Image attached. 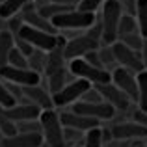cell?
I'll list each match as a JSON object with an SVG mask.
<instances>
[{
  "instance_id": "6da1fadb",
  "label": "cell",
  "mask_w": 147,
  "mask_h": 147,
  "mask_svg": "<svg viewBox=\"0 0 147 147\" xmlns=\"http://www.w3.org/2000/svg\"><path fill=\"white\" fill-rule=\"evenodd\" d=\"M121 15L123 11L117 0H104L102 7H100V15H99L100 26H102L100 45H114L117 41V26H119Z\"/></svg>"
},
{
  "instance_id": "7bdbcfd3",
  "label": "cell",
  "mask_w": 147,
  "mask_h": 147,
  "mask_svg": "<svg viewBox=\"0 0 147 147\" xmlns=\"http://www.w3.org/2000/svg\"><path fill=\"white\" fill-rule=\"evenodd\" d=\"M144 140H147V136H145V138H144Z\"/></svg>"
},
{
  "instance_id": "d4e9b609",
  "label": "cell",
  "mask_w": 147,
  "mask_h": 147,
  "mask_svg": "<svg viewBox=\"0 0 147 147\" xmlns=\"http://www.w3.org/2000/svg\"><path fill=\"white\" fill-rule=\"evenodd\" d=\"M138 22V32L140 36L147 39V0H136V15H134Z\"/></svg>"
},
{
  "instance_id": "74e56055",
  "label": "cell",
  "mask_w": 147,
  "mask_h": 147,
  "mask_svg": "<svg viewBox=\"0 0 147 147\" xmlns=\"http://www.w3.org/2000/svg\"><path fill=\"white\" fill-rule=\"evenodd\" d=\"M132 121L138 123V125H142L147 130V112H140L136 108V110H134V114H132Z\"/></svg>"
},
{
  "instance_id": "277c9868",
  "label": "cell",
  "mask_w": 147,
  "mask_h": 147,
  "mask_svg": "<svg viewBox=\"0 0 147 147\" xmlns=\"http://www.w3.org/2000/svg\"><path fill=\"white\" fill-rule=\"evenodd\" d=\"M67 69H69V73H71L75 78H82V80H86V82H90L91 86H99V84L112 82V76H110L108 71L91 67V65L88 63V61H84L82 58H78V60H71Z\"/></svg>"
},
{
  "instance_id": "f35d334b",
  "label": "cell",
  "mask_w": 147,
  "mask_h": 147,
  "mask_svg": "<svg viewBox=\"0 0 147 147\" xmlns=\"http://www.w3.org/2000/svg\"><path fill=\"white\" fill-rule=\"evenodd\" d=\"M132 145L134 144H130V142H127V140H110L102 147H132Z\"/></svg>"
},
{
  "instance_id": "e0dca14e",
  "label": "cell",
  "mask_w": 147,
  "mask_h": 147,
  "mask_svg": "<svg viewBox=\"0 0 147 147\" xmlns=\"http://www.w3.org/2000/svg\"><path fill=\"white\" fill-rule=\"evenodd\" d=\"M22 97L28 100L30 104L37 106L41 112H43V110H50V108H54V104H52V95H50L49 91H47V88H45L43 84L22 88Z\"/></svg>"
},
{
  "instance_id": "7402d4cb",
  "label": "cell",
  "mask_w": 147,
  "mask_h": 147,
  "mask_svg": "<svg viewBox=\"0 0 147 147\" xmlns=\"http://www.w3.org/2000/svg\"><path fill=\"white\" fill-rule=\"evenodd\" d=\"M13 49H15L13 36H11L7 30L0 32V69L7 65V58H9V54H11Z\"/></svg>"
},
{
  "instance_id": "8d00e7d4",
  "label": "cell",
  "mask_w": 147,
  "mask_h": 147,
  "mask_svg": "<svg viewBox=\"0 0 147 147\" xmlns=\"http://www.w3.org/2000/svg\"><path fill=\"white\" fill-rule=\"evenodd\" d=\"M97 50H99V49H97ZM97 50H91V52H88L86 56L82 58V60H84V61H88L91 67L104 69V67H102V63H100V58H99V52H97ZM104 71H106V69H104Z\"/></svg>"
},
{
  "instance_id": "ab89813d",
  "label": "cell",
  "mask_w": 147,
  "mask_h": 147,
  "mask_svg": "<svg viewBox=\"0 0 147 147\" xmlns=\"http://www.w3.org/2000/svg\"><path fill=\"white\" fill-rule=\"evenodd\" d=\"M140 54H142V60H144V65H145V69H147V39H144V47H142Z\"/></svg>"
},
{
  "instance_id": "8fae6325",
  "label": "cell",
  "mask_w": 147,
  "mask_h": 147,
  "mask_svg": "<svg viewBox=\"0 0 147 147\" xmlns=\"http://www.w3.org/2000/svg\"><path fill=\"white\" fill-rule=\"evenodd\" d=\"M95 90L100 93V97H102V100L106 104H110L112 108H114L115 112L117 110H129L130 108V99L127 97L125 93H123L121 90H119L115 84H112V82H108V84H99V86H93Z\"/></svg>"
},
{
  "instance_id": "d6986e66",
  "label": "cell",
  "mask_w": 147,
  "mask_h": 147,
  "mask_svg": "<svg viewBox=\"0 0 147 147\" xmlns=\"http://www.w3.org/2000/svg\"><path fill=\"white\" fill-rule=\"evenodd\" d=\"M41 144H43L41 132H34V134L17 132L11 138H2L0 147H39Z\"/></svg>"
},
{
  "instance_id": "603a6c76",
  "label": "cell",
  "mask_w": 147,
  "mask_h": 147,
  "mask_svg": "<svg viewBox=\"0 0 147 147\" xmlns=\"http://www.w3.org/2000/svg\"><path fill=\"white\" fill-rule=\"evenodd\" d=\"M136 84H138V110L147 112V69L136 75Z\"/></svg>"
},
{
  "instance_id": "f1b7e54d",
  "label": "cell",
  "mask_w": 147,
  "mask_h": 147,
  "mask_svg": "<svg viewBox=\"0 0 147 147\" xmlns=\"http://www.w3.org/2000/svg\"><path fill=\"white\" fill-rule=\"evenodd\" d=\"M7 65L9 67H15V69H28V58L22 56L17 49L11 50L9 58H7Z\"/></svg>"
},
{
  "instance_id": "836d02e7",
  "label": "cell",
  "mask_w": 147,
  "mask_h": 147,
  "mask_svg": "<svg viewBox=\"0 0 147 147\" xmlns=\"http://www.w3.org/2000/svg\"><path fill=\"white\" fill-rule=\"evenodd\" d=\"M86 36H88V37H91L93 41H99V43H100V39H102V26H100L99 17L95 19V22L86 30Z\"/></svg>"
},
{
  "instance_id": "f546056e",
  "label": "cell",
  "mask_w": 147,
  "mask_h": 147,
  "mask_svg": "<svg viewBox=\"0 0 147 147\" xmlns=\"http://www.w3.org/2000/svg\"><path fill=\"white\" fill-rule=\"evenodd\" d=\"M119 43H123L125 47L136 50V52H140L142 47H144V37L140 36V34H134V36H125V37H119Z\"/></svg>"
},
{
  "instance_id": "d590c367",
  "label": "cell",
  "mask_w": 147,
  "mask_h": 147,
  "mask_svg": "<svg viewBox=\"0 0 147 147\" xmlns=\"http://www.w3.org/2000/svg\"><path fill=\"white\" fill-rule=\"evenodd\" d=\"M80 102H104V100H102V97H100V93H99V91L95 90L93 86H91L90 90H88L86 93L82 95Z\"/></svg>"
},
{
  "instance_id": "4316f807",
  "label": "cell",
  "mask_w": 147,
  "mask_h": 147,
  "mask_svg": "<svg viewBox=\"0 0 147 147\" xmlns=\"http://www.w3.org/2000/svg\"><path fill=\"white\" fill-rule=\"evenodd\" d=\"M97 52H99V58H100V63H102V67L106 69L108 73L114 71V69L117 67L115 58H114V52H112V45H100Z\"/></svg>"
},
{
  "instance_id": "5bb4252c",
  "label": "cell",
  "mask_w": 147,
  "mask_h": 147,
  "mask_svg": "<svg viewBox=\"0 0 147 147\" xmlns=\"http://www.w3.org/2000/svg\"><path fill=\"white\" fill-rule=\"evenodd\" d=\"M60 121L63 129H73V130H78V132L86 134L88 130L95 129V127H100V121L93 117H86V115H78L71 110H65L60 112Z\"/></svg>"
},
{
  "instance_id": "9c48e42d",
  "label": "cell",
  "mask_w": 147,
  "mask_h": 147,
  "mask_svg": "<svg viewBox=\"0 0 147 147\" xmlns=\"http://www.w3.org/2000/svg\"><path fill=\"white\" fill-rule=\"evenodd\" d=\"M0 80L17 84L21 88H26V86H37V84H41L43 76L37 75L32 69H15V67L6 65V67L0 69Z\"/></svg>"
},
{
  "instance_id": "e575fe53",
  "label": "cell",
  "mask_w": 147,
  "mask_h": 147,
  "mask_svg": "<svg viewBox=\"0 0 147 147\" xmlns=\"http://www.w3.org/2000/svg\"><path fill=\"white\" fill-rule=\"evenodd\" d=\"M13 43H15V49H17L19 52L22 54V56H26V58H28L30 54L34 52L32 45H30V43H26L24 39H21V37H19V36H13Z\"/></svg>"
},
{
  "instance_id": "ba28073f",
  "label": "cell",
  "mask_w": 147,
  "mask_h": 147,
  "mask_svg": "<svg viewBox=\"0 0 147 147\" xmlns=\"http://www.w3.org/2000/svg\"><path fill=\"white\" fill-rule=\"evenodd\" d=\"M63 36V34H61ZM100 47L99 41H93L91 37H88L86 34H80V36H75L71 39L65 37V47H63V58L65 61H71V60H78V58H84L88 52L91 50H97Z\"/></svg>"
},
{
  "instance_id": "1f68e13d",
  "label": "cell",
  "mask_w": 147,
  "mask_h": 147,
  "mask_svg": "<svg viewBox=\"0 0 147 147\" xmlns=\"http://www.w3.org/2000/svg\"><path fill=\"white\" fill-rule=\"evenodd\" d=\"M102 4H104V0H80L75 9L86 11V13H95L99 7H102Z\"/></svg>"
},
{
  "instance_id": "7c38bea8",
  "label": "cell",
  "mask_w": 147,
  "mask_h": 147,
  "mask_svg": "<svg viewBox=\"0 0 147 147\" xmlns=\"http://www.w3.org/2000/svg\"><path fill=\"white\" fill-rule=\"evenodd\" d=\"M112 76V84L119 88L127 97L130 99V102H136L138 100V84H136V75L123 67H115L110 73Z\"/></svg>"
},
{
  "instance_id": "3957f363",
  "label": "cell",
  "mask_w": 147,
  "mask_h": 147,
  "mask_svg": "<svg viewBox=\"0 0 147 147\" xmlns=\"http://www.w3.org/2000/svg\"><path fill=\"white\" fill-rule=\"evenodd\" d=\"M97 15L95 13H86V11H78V9H71L65 13L54 17L52 26L58 30V34L61 32H78V30H88L91 24L95 22Z\"/></svg>"
},
{
  "instance_id": "83f0119b",
  "label": "cell",
  "mask_w": 147,
  "mask_h": 147,
  "mask_svg": "<svg viewBox=\"0 0 147 147\" xmlns=\"http://www.w3.org/2000/svg\"><path fill=\"white\" fill-rule=\"evenodd\" d=\"M82 147H102V127H95V129L88 130L84 134Z\"/></svg>"
},
{
  "instance_id": "b9f144b4",
  "label": "cell",
  "mask_w": 147,
  "mask_h": 147,
  "mask_svg": "<svg viewBox=\"0 0 147 147\" xmlns=\"http://www.w3.org/2000/svg\"><path fill=\"white\" fill-rule=\"evenodd\" d=\"M75 147H82V145H75Z\"/></svg>"
},
{
  "instance_id": "4fadbf2b",
  "label": "cell",
  "mask_w": 147,
  "mask_h": 147,
  "mask_svg": "<svg viewBox=\"0 0 147 147\" xmlns=\"http://www.w3.org/2000/svg\"><path fill=\"white\" fill-rule=\"evenodd\" d=\"M19 17H21L22 24H26V26H32V28H36V30H43V32L54 34V36L58 34V30L52 26V22L47 21V19H43L39 13H37L36 2H32V4H28V6L22 7V11L19 13Z\"/></svg>"
},
{
  "instance_id": "484cf974",
  "label": "cell",
  "mask_w": 147,
  "mask_h": 147,
  "mask_svg": "<svg viewBox=\"0 0 147 147\" xmlns=\"http://www.w3.org/2000/svg\"><path fill=\"white\" fill-rule=\"evenodd\" d=\"M45 58H47V52L34 49V52L28 56V69H32V71L37 73V75L43 76V71H45Z\"/></svg>"
},
{
  "instance_id": "44dd1931",
  "label": "cell",
  "mask_w": 147,
  "mask_h": 147,
  "mask_svg": "<svg viewBox=\"0 0 147 147\" xmlns=\"http://www.w3.org/2000/svg\"><path fill=\"white\" fill-rule=\"evenodd\" d=\"M32 2H36V0H0V19L9 21L11 17L21 13L24 6H28Z\"/></svg>"
},
{
  "instance_id": "7a4b0ae2",
  "label": "cell",
  "mask_w": 147,
  "mask_h": 147,
  "mask_svg": "<svg viewBox=\"0 0 147 147\" xmlns=\"http://www.w3.org/2000/svg\"><path fill=\"white\" fill-rule=\"evenodd\" d=\"M39 125H41V136L43 142L49 147H65L63 142V127L60 121V112L50 108L43 110L39 115Z\"/></svg>"
},
{
  "instance_id": "30bf717a",
  "label": "cell",
  "mask_w": 147,
  "mask_h": 147,
  "mask_svg": "<svg viewBox=\"0 0 147 147\" xmlns=\"http://www.w3.org/2000/svg\"><path fill=\"white\" fill-rule=\"evenodd\" d=\"M71 112L86 115V117H93L97 121H110L115 115V110L106 102H80L78 100L71 106Z\"/></svg>"
},
{
  "instance_id": "cb8c5ba5",
  "label": "cell",
  "mask_w": 147,
  "mask_h": 147,
  "mask_svg": "<svg viewBox=\"0 0 147 147\" xmlns=\"http://www.w3.org/2000/svg\"><path fill=\"white\" fill-rule=\"evenodd\" d=\"M134 34H140L138 32V22L132 15H121L119 19V26H117V39L119 37H125V36H134Z\"/></svg>"
},
{
  "instance_id": "9a60e30c",
  "label": "cell",
  "mask_w": 147,
  "mask_h": 147,
  "mask_svg": "<svg viewBox=\"0 0 147 147\" xmlns=\"http://www.w3.org/2000/svg\"><path fill=\"white\" fill-rule=\"evenodd\" d=\"M110 134H112V140L132 142V140H144L147 136V130L142 125L134 123V121H125V123H115V125H112Z\"/></svg>"
},
{
  "instance_id": "52a82bcc",
  "label": "cell",
  "mask_w": 147,
  "mask_h": 147,
  "mask_svg": "<svg viewBox=\"0 0 147 147\" xmlns=\"http://www.w3.org/2000/svg\"><path fill=\"white\" fill-rule=\"evenodd\" d=\"M17 36L21 37V39H24L26 43L32 45V49L43 50V52L52 50L58 45V39H60L58 34L56 36H54V34H47V32H43V30H36V28L26 26V24L21 26V30L17 32Z\"/></svg>"
},
{
  "instance_id": "ffe728a7",
  "label": "cell",
  "mask_w": 147,
  "mask_h": 147,
  "mask_svg": "<svg viewBox=\"0 0 147 147\" xmlns=\"http://www.w3.org/2000/svg\"><path fill=\"white\" fill-rule=\"evenodd\" d=\"M71 73H69V69L67 67H63V69H60V71H56V73H52V75H49V76H45V84H47V91L50 95H56L58 91H61L65 86H67L69 82H71ZM73 80H75V76H73Z\"/></svg>"
},
{
  "instance_id": "2e32d148",
  "label": "cell",
  "mask_w": 147,
  "mask_h": 147,
  "mask_svg": "<svg viewBox=\"0 0 147 147\" xmlns=\"http://www.w3.org/2000/svg\"><path fill=\"white\" fill-rule=\"evenodd\" d=\"M4 114L7 119H11L13 123H21V121H32V119H39L41 110L34 104H30L26 99H22L21 102H17L11 108H4Z\"/></svg>"
},
{
  "instance_id": "ac0fdd59",
  "label": "cell",
  "mask_w": 147,
  "mask_h": 147,
  "mask_svg": "<svg viewBox=\"0 0 147 147\" xmlns=\"http://www.w3.org/2000/svg\"><path fill=\"white\" fill-rule=\"evenodd\" d=\"M58 45L54 47L52 50H49L47 52V58H45V71L43 75L49 76L52 75V73L60 71V69L65 67V58H63V47H65V36H61V34H58Z\"/></svg>"
},
{
  "instance_id": "8992f818",
  "label": "cell",
  "mask_w": 147,
  "mask_h": 147,
  "mask_svg": "<svg viewBox=\"0 0 147 147\" xmlns=\"http://www.w3.org/2000/svg\"><path fill=\"white\" fill-rule=\"evenodd\" d=\"M112 52H114L117 67H123V69H127V71L134 73V75L145 71V65H144V60H142L140 52L125 47V45L119 43V41H115V43L112 45Z\"/></svg>"
},
{
  "instance_id": "4dcf8cb0",
  "label": "cell",
  "mask_w": 147,
  "mask_h": 147,
  "mask_svg": "<svg viewBox=\"0 0 147 147\" xmlns=\"http://www.w3.org/2000/svg\"><path fill=\"white\" fill-rule=\"evenodd\" d=\"M17 132H22V134L41 132L39 119H32V121H21V123H17Z\"/></svg>"
},
{
  "instance_id": "60d3db41",
  "label": "cell",
  "mask_w": 147,
  "mask_h": 147,
  "mask_svg": "<svg viewBox=\"0 0 147 147\" xmlns=\"http://www.w3.org/2000/svg\"><path fill=\"white\" fill-rule=\"evenodd\" d=\"M132 147H147V145H145V144H134Z\"/></svg>"
},
{
  "instance_id": "d6a6232c",
  "label": "cell",
  "mask_w": 147,
  "mask_h": 147,
  "mask_svg": "<svg viewBox=\"0 0 147 147\" xmlns=\"http://www.w3.org/2000/svg\"><path fill=\"white\" fill-rule=\"evenodd\" d=\"M17 104V100L9 95V91L6 90V84H4V80H0V106L2 108H11Z\"/></svg>"
},
{
  "instance_id": "5b68a950",
  "label": "cell",
  "mask_w": 147,
  "mask_h": 147,
  "mask_svg": "<svg viewBox=\"0 0 147 147\" xmlns=\"http://www.w3.org/2000/svg\"><path fill=\"white\" fill-rule=\"evenodd\" d=\"M91 88L90 82L82 78H75L67 84L61 91H58L56 95H52V104L54 108H65V106H73L75 102H78L82 99V95Z\"/></svg>"
}]
</instances>
